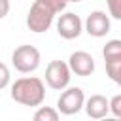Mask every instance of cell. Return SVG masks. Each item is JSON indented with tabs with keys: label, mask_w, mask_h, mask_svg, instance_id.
Here are the masks:
<instances>
[{
	"label": "cell",
	"mask_w": 121,
	"mask_h": 121,
	"mask_svg": "<svg viewBox=\"0 0 121 121\" xmlns=\"http://www.w3.org/2000/svg\"><path fill=\"white\" fill-rule=\"evenodd\" d=\"M68 0H34V4L28 9L26 15V26L28 30L42 34L47 32L53 25V19L57 13H62Z\"/></svg>",
	"instance_id": "6da1fadb"
},
{
	"label": "cell",
	"mask_w": 121,
	"mask_h": 121,
	"mask_svg": "<svg viewBox=\"0 0 121 121\" xmlns=\"http://www.w3.org/2000/svg\"><path fill=\"white\" fill-rule=\"evenodd\" d=\"M11 98L23 106H40L45 98V85L40 78H19L11 85Z\"/></svg>",
	"instance_id": "7a4b0ae2"
},
{
	"label": "cell",
	"mask_w": 121,
	"mask_h": 121,
	"mask_svg": "<svg viewBox=\"0 0 121 121\" xmlns=\"http://www.w3.org/2000/svg\"><path fill=\"white\" fill-rule=\"evenodd\" d=\"M40 60H42V55L40 51L34 47V45H19L13 49L11 53V64L15 66V70H19L21 74H30L34 72L38 66H40Z\"/></svg>",
	"instance_id": "3957f363"
},
{
	"label": "cell",
	"mask_w": 121,
	"mask_h": 121,
	"mask_svg": "<svg viewBox=\"0 0 121 121\" xmlns=\"http://www.w3.org/2000/svg\"><path fill=\"white\" fill-rule=\"evenodd\" d=\"M72 79V70L68 66V62L64 60H51L45 68V83L55 89V91H62L70 85Z\"/></svg>",
	"instance_id": "277c9868"
},
{
	"label": "cell",
	"mask_w": 121,
	"mask_h": 121,
	"mask_svg": "<svg viewBox=\"0 0 121 121\" xmlns=\"http://www.w3.org/2000/svg\"><path fill=\"white\" fill-rule=\"evenodd\" d=\"M85 104V95L79 87H66L62 89L59 100H57V110L62 115H74L78 113Z\"/></svg>",
	"instance_id": "5b68a950"
},
{
	"label": "cell",
	"mask_w": 121,
	"mask_h": 121,
	"mask_svg": "<svg viewBox=\"0 0 121 121\" xmlns=\"http://www.w3.org/2000/svg\"><path fill=\"white\" fill-rule=\"evenodd\" d=\"M57 32L64 40H76L83 32V23H81L79 15H76L72 11H64L62 15H59V19H57Z\"/></svg>",
	"instance_id": "8992f818"
},
{
	"label": "cell",
	"mask_w": 121,
	"mask_h": 121,
	"mask_svg": "<svg viewBox=\"0 0 121 121\" xmlns=\"http://www.w3.org/2000/svg\"><path fill=\"white\" fill-rule=\"evenodd\" d=\"M83 30L93 38L106 36L110 32V15H106V11H100V9L91 11L83 23Z\"/></svg>",
	"instance_id": "52a82bcc"
},
{
	"label": "cell",
	"mask_w": 121,
	"mask_h": 121,
	"mask_svg": "<svg viewBox=\"0 0 121 121\" xmlns=\"http://www.w3.org/2000/svg\"><path fill=\"white\" fill-rule=\"evenodd\" d=\"M68 66L76 76H91L95 72V59L87 51H74L68 59Z\"/></svg>",
	"instance_id": "ba28073f"
},
{
	"label": "cell",
	"mask_w": 121,
	"mask_h": 121,
	"mask_svg": "<svg viewBox=\"0 0 121 121\" xmlns=\"http://www.w3.org/2000/svg\"><path fill=\"white\" fill-rule=\"evenodd\" d=\"M83 108H85V112H87L89 117H93V119H102V117H106V115L110 113V100H108L104 95H91V96L85 100Z\"/></svg>",
	"instance_id": "9c48e42d"
},
{
	"label": "cell",
	"mask_w": 121,
	"mask_h": 121,
	"mask_svg": "<svg viewBox=\"0 0 121 121\" xmlns=\"http://www.w3.org/2000/svg\"><path fill=\"white\" fill-rule=\"evenodd\" d=\"M104 64H106V74H108V78L121 87V57L104 60Z\"/></svg>",
	"instance_id": "30bf717a"
},
{
	"label": "cell",
	"mask_w": 121,
	"mask_h": 121,
	"mask_svg": "<svg viewBox=\"0 0 121 121\" xmlns=\"http://www.w3.org/2000/svg\"><path fill=\"white\" fill-rule=\"evenodd\" d=\"M34 121H59V110L51 106H40L34 113Z\"/></svg>",
	"instance_id": "8fae6325"
},
{
	"label": "cell",
	"mask_w": 121,
	"mask_h": 121,
	"mask_svg": "<svg viewBox=\"0 0 121 121\" xmlns=\"http://www.w3.org/2000/svg\"><path fill=\"white\" fill-rule=\"evenodd\" d=\"M102 57H104V60L121 57V40H110V42H106V45L102 49Z\"/></svg>",
	"instance_id": "7c38bea8"
},
{
	"label": "cell",
	"mask_w": 121,
	"mask_h": 121,
	"mask_svg": "<svg viewBox=\"0 0 121 121\" xmlns=\"http://www.w3.org/2000/svg\"><path fill=\"white\" fill-rule=\"evenodd\" d=\"M106 4H108L110 15H112L113 19L121 21V0H106Z\"/></svg>",
	"instance_id": "4fadbf2b"
},
{
	"label": "cell",
	"mask_w": 121,
	"mask_h": 121,
	"mask_svg": "<svg viewBox=\"0 0 121 121\" xmlns=\"http://www.w3.org/2000/svg\"><path fill=\"white\" fill-rule=\"evenodd\" d=\"M9 79H11V74H9V68L0 62V89H6L9 85Z\"/></svg>",
	"instance_id": "5bb4252c"
},
{
	"label": "cell",
	"mask_w": 121,
	"mask_h": 121,
	"mask_svg": "<svg viewBox=\"0 0 121 121\" xmlns=\"http://www.w3.org/2000/svg\"><path fill=\"white\" fill-rule=\"evenodd\" d=\"M110 112L121 119V95H115L110 98Z\"/></svg>",
	"instance_id": "9a60e30c"
},
{
	"label": "cell",
	"mask_w": 121,
	"mask_h": 121,
	"mask_svg": "<svg viewBox=\"0 0 121 121\" xmlns=\"http://www.w3.org/2000/svg\"><path fill=\"white\" fill-rule=\"evenodd\" d=\"M9 13V0H0V19Z\"/></svg>",
	"instance_id": "2e32d148"
},
{
	"label": "cell",
	"mask_w": 121,
	"mask_h": 121,
	"mask_svg": "<svg viewBox=\"0 0 121 121\" xmlns=\"http://www.w3.org/2000/svg\"><path fill=\"white\" fill-rule=\"evenodd\" d=\"M68 2H81V0H68Z\"/></svg>",
	"instance_id": "e0dca14e"
}]
</instances>
